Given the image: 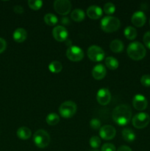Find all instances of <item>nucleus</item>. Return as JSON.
I'll return each mask as SVG.
<instances>
[{"mask_svg":"<svg viewBox=\"0 0 150 151\" xmlns=\"http://www.w3.org/2000/svg\"><path fill=\"white\" fill-rule=\"evenodd\" d=\"M91 151H99V150H91Z\"/></svg>","mask_w":150,"mask_h":151,"instance_id":"nucleus-38","label":"nucleus"},{"mask_svg":"<svg viewBox=\"0 0 150 151\" xmlns=\"http://www.w3.org/2000/svg\"><path fill=\"white\" fill-rule=\"evenodd\" d=\"M90 145L92 148L96 149V150L98 147H99L100 145H101V139L99 137H96V136H94V137H91L89 140Z\"/></svg>","mask_w":150,"mask_h":151,"instance_id":"nucleus-29","label":"nucleus"},{"mask_svg":"<svg viewBox=\"0 0 150 151\" xmlns=\"http://www.w3.org/2000/svg\"><path fill=\"white\" fill-rule=\"evenodd\" d=\"M102 10L97 5H91L87 9V15L91 19H99L102 16Z\"/></svg>","mask_w":150,"mask_h":151,"instance_id":"nucleus-16","label":"nucleus"},{"mask_svg":"<svg viewBox=\"0 0 150 151\" xmlns=\"http://www.w3.org/2000/svg\"><path fill=\"white\" fill-rule=\"evenodd\" d=\"M16 134L21 139L26 140L30 138V137L32 136V131L26 127H21L17 130Z\"/></svg>","mask_w":150,"mask_h":151,"instance_id":"nucleus-18","label":"nucleus"},{"mask_svg":"<svg viewBox=\"0 0 150 151\" xmlns=\"http://www.w3.org/2000/svg\"><path fill=\"white\" fill-rule=\"evenodd\" d=\"M85 17V13L81 9H75L71 13V18L73 19L74 22H80L84 20Z\"/></svg>","mask_w":150,"mask_h":151,"instance_id":"nucleus-21","label":"nucleus"},{"mask_svg":"<svg viewBox=\"0 0 150 151\" xmlns=\"http://www.w3.org/2000/svg\"><path fill=\"white\" fill-rule=\"evenodd\" d=\"M61 22L63 24H70V20L68 17H63L61 19Z\"/></svg>","mask_w":150,"mask_h":151,"instance_id":"nucleus-37","label":"nucleus"},{"mask_svg":"<svg viewBox=\"0 0 150 151\" xmlns=\"http://www.w3.org/2000/svg\"><path fill=\"white\" fill-rule=\"evenodd\" d=\"M101 151H116V147L111 143H105L101 147Z\"/></svg>","mask_w":150,"mask_h":151,"instance_id":"nucleus-32","label":"nucleus"},{"mask_svg":"<svg viewBox=\"0 0 150 151\" xmlns=\"http://www.w3.org/2000/svg\"><path fill=\"white\" fill-rule=\"evenodd\" d=\"M132 106L136 110L144 111L148 106V102L146 98L141 94H137L132 100Z\"/></svg>","mask_w":150,"mask_h":151,"instance_id":"nucleus-13","label":"nucleus"},{"mask_svg":"<svg viewBox=\"0 0 150 151\" xmlns=\"http://www.w3.org/2000/svg\"><path fill=\"white\" fill-rule=\"evenodd\" d=\"M54 9L60 15L66 16L71 11V3L69 0H56L54 2Z\"/></svg>","mask_w":150,"mask_h":151,"instance_id":"nucleus-9","label":"nucleus"},{"mask_svg":"<svg viewBox=\"0 0 150 151\" xmlns=\"http://www.w3.org/2000/svg\"><path fill=\"white\" fill-rule=\"evenodd\" d=\"M124 44L121 40L115 39L111 41L110 44V48L113 52L119 53L124 50Z\"/></svg>","mask_w":150,"mask_h":151,"instance_id":"nucleus-19","label":"nucleus"},{"mask_svg":"<svg viewBox=\"0 0 150 151\" xmlns=\"http://www.w3.org/2000/svg\"><path fill=\"white\" fill-rule=\"evenodd\" d=\"M141 83L144 86L149 87L150 86V75H144L141 77Z\"/></svg>","mask_w":150,"mask_h":151,"instance_id":"nucleus-31","label":"nucleus"},{"mask_svg":"<svg viewBox=\"0 0 150 151\" xmlns=\"http://www.w3.org/2000/svg\"><path fill=\"white\" fill-rule=\"evenodd\" d=\"M49 69L51 72L54 74H57L60 72L63 69V65L60 61L54 60V61L51 62L49 65Z\"/></svg>","mask_w":150,"mask_h":151,"instance_id":"nucleus-24","label":"nucleus"},{"mask_svg":"<svg viewBox=\"0 0 150 151\" xmlns=\"http://www.w3.org/2000/svg\"><path fill=\"white\" fill-rule=\"evenodd\" d=\"M149 115L146 113H144V112L137 114L132 119V125L138 129H142V128H146L149 125Z\"/></svg>","mask_w":150,"mask_h":151,"instance_id":"nucleus-6","label":"nucleus"},{"mask_svg":"<svg viewBox=\"0 0 150 151\" xmlns=\"http://www.w3.org/2000/svg\"><path fill=\"white\" fill-rule=\"evenodd\" d=\"M127 55L131 59L134 60H141L146 54V50L141 43L134 41L130 43L127 47Z\"/></svg>","mask_w":150,"mask_h":151,"instance_id":"nucleus-2","label":"nucleus"},{"mask_svg":"<svg viewBox=\"0 0 150 151\" xmlns=\"http://www.w3.org/2000/svg\"><path fill=\"white\" fill-rule=\"evenodd\" d=\"M27 37V32L24 28H17L14 31L13 38L15 41L18 43H22L26 40Z\"/></svg>","mask_w":150,"mask_h":151,"instance_id":"nucleus-17","label":"nucleus"},{"mask_svg":"<svg viewBox=\"0 0 150 151\" xmlns=\"http://www.w3.org/2000/svg\"><path fill=\"white\" fill-rule=\"evenodd\" d=\"M112 117L113 121L120 126L127 125L132 118V109L126 104L119 105L113 109Z\"/></svg>","mask_w":150,"mask_h":151,"instance_id":"nucleus-1","label":"nucleus"},{"mask_svg":"<svg viewBox=\"0 0 150 151\" xmlns=\"http://www.w3.org/2000/svg\"><path fill=\"white\" fill-rule=\"evenodd\" d=\"M143 41H144V43L146 45V47H148V48L150 50V31L146 32L145 34H144Z\"/></svg>","mask_w":150,"mask_h":151,"instance_id":"nucleus-33","label":"nucleus"},{"mask_svg":"<svg viewBox=\"0 0 150 151\" xmlns=\"http://www.w3.org/2000/svg\"><path fill=\"white\" fill-rule=\"evenodd\" d=\"M7 47V43L5 40L2 38H0V53L3 52Z\"/></svg>","mask_w":150,"mask_h":151,"instance_id":"nucleus-34","label":"nucleus"},{"mask_svg":"<svg viewBox=\"0 0 150 151\" xmlns=\"http://www.w3.org/2000/svg\"><path fill=\"white\" fill-rule=\"evenodd\" d=\"M104 63H105L106 66L109 69H110V70H115V69H116L119 67V63L117 59L115 58L114 57H111V56L106 58Z\"/></svg>","mask_w":150,"mask_h":151,"instance_id":"nucleus-22","label":"nucleus"},{"mask_svg":"<svg viewBox=\"0 0 150 151\" xmlns=\"http://www.w3.org/2000/svg\"><path fill=\"white\" fill-rule=\"evenodd\" d=\"M149 26H150V19H149Z\"/></svg>","mask_w":150,"mask_h":151,"instance_id":"nucleus-39","label":"nucleus"},{"mask_svg":"<svg viewBox=\"0 0 150 151\" xmlns=\"http://www.w3.org/2000/svg\"><path fill=\"white\" fill-rule=\"evenodd\" d=\"M117 151H132V149H131L129 147H128V146L122 145V146H120V147L118 148Z\"/></svg>","mask_w":150,"mask_h":151,"instance_id":"nucleus-36","label":"nucleus"},{"mask_svg":"<svg viewBox=\"0 0 150 151\" xmlns=\"http://www.w3.org/2000/svg\"><path fill=\"white\" fill-rule=\"evenodd\" d=\"M116 134L115 128L112 125H105L101 127L99 129V136L104 140L113 139Z\"/></svg>","mask_w":150,"mask_h":151,"instance_id":"nucleus-11","label":"nucleus"},{"mask_svg":"<svg viewBox=\"0 0 150 151\" xmlns=\"http://www.w3.org/2000/svg\"><path fill=\"white\" fill-rule=\"evenodd\" d=\"M66 56L74 62L80 61L84 58V52L78 46H70L66 51Z\"/></svg>","mask_w":150,"mask_h":151,"instance_id":"nucleus-8","label":"nucleus"},{"mask_svg":"<svg viewBox=\"0 0 150 151\" xmlns=\"http://www.w3.org/2000/svg\"><path fill=\"white\" fill-rule=\"evenodd\" d=\"M131 21H132V23L135 27H141L145 24L146 22V16L145 13L144 12L138 10V11L135 12L132 14Z\"/></svg>","mask_w":150,"mask_h":151,"instance_id":"nucleus-14","label":"nucleus"},{"mask_svg":"<svg viewBox=\"0 0 150 151\" xmlns=\"http://www.w3.org/2000/svg\"><path fill=\"white\" fill-rule=\"evenodd\" d=\"M124 34L126 38H127L128 40H134L137 37L138 35V32L135 28H134L133 27H126V28L124 30Z\"/></svg>","mask_w":150,"mask_h":151,"instance_id":"nucleus-23","label":"nucleus"},{"mask_svg":"<svg viewBox=\"0 0 150 151\" xmlns=\"http://www.w3.org/2000/svg\"><path fill=\"white\" fill-rule=\"evenodd\" d=\"M103 10H104V13L107 15L113 14V13H115V11H116V6H115L114 4H113V3L107 2L104 5Z\"/></svg>","mask_w":150,"mask_h":151,"instance_id":"nucleus-28","label":"nucleus"},{"mask_svg":"<svg viewBox=\"0 0 150 151\" xmlns=\"http://www.w3.org/2000/svg\"><path fill=\"white\" fill-rule=\"evenodd\" d=\"M50 136L46 131L42 129L35 131L33 136V142L35 145L39 148H45L49 145Z\"/></svg>","mask_w":150,"mask_h":151,"instance_id":"nucleus-4","label":"nucleus"},{"mask_svg":"<svg viewBox=\"0 0 150 151\" xmlns=\"http://www.w3.org/2000/svg\"><path fill=\"white\" fill-rule=\"evenodd\" d=\"M90 126L91 128L94 130H98L100 129V127H101V122L98 119H92L90 122Z\"/></svg>","mask_w":150,"mask_h":151,"instance_id":"nucleus-30","label":"nucleus"},{"mask_svg":"<svg viewBox=\"0 0 150 151\" xmlns=\"http://www.w3.org/2000/svg\"><path fill=\"white\" fill-rule=\"evenodd\" d=\"M44 22L49 26H54L58 22V19L53 13H47L44 16Z\"/></svg>","mask_w":150,"mask_h":151,"instance_id":"nucleus-25","label":"nucleus"},{"mask_svg":"<svg viewBox=\"0 0 150 151\" xmlns=\"http://www.w3.org/2000/svg\"><path fill=\"white\" fill-rule=\"evenodd\" d=\"M52 35L56 41H59V42H63L67 39L69 32L66 27L61 26V25H58L53 29Z\"/></svg>","mask_w":150,"mask_h":151,"instance_id":"nucleus-12","label":"nucleus"},{"mask_svg":"<svg viewBox=\"0 0 150 151\" xmlns=\"http://www.w3.org/2000/svg\"><path fill=\"white\" fill-rule=\"evenodd\" d=\"M97 102L101 106H106L108 104L111 100V94L107 88H101L97 91L96 94Z\"/></svg>","mask_w":150,"mask_h":151,"instance_id":"nucleus-10","label":"nucleus"},{"mask_svg":"<svg viewBox=\"0 0 150 151\" xmlns=\"http://www.w3.org/2000/svg\"><path fill=\"white\" fill-rule=\"evenodd\" d=\"M27 3L29 7L34 10H39L43 6V1L41 0H29Z\"/></svg>","mask_w":150,"mask_h":151,"instance_id":"nucleus-27","label":"nucleus"},{"mask_svg":"<svg viewBox=\"0 0 150 151\" xmlns=\"http://www.w3.org/2000/svg\"><path fill=\"white\" fill-rule=\"evenodd\" d=\"M121 134L123 139L127 142H132L135 139V134L131 128H124Z\"/></svg>","mask_w":150,"mask_h":151,"instance_id":"nucleus-20","label":"nucleus"},{"mask_svg":"<svg viewBox=\"0 0 150 151\" xmlns=\"http://www.w3.org/2000/svg\"><path fill=\"white\" fill-rule=\"evenodd\" d=\"M60 121V117L55 113H51L46 118V122L49 125H55Z\"/></svg>","mask_w":150,"mask_h":151,"instance_id":"nucleus-26","label":"nucleus"},{"mask_svg":"<svg viewBox=\"0 0 150 151\" xmlns=\"http://www.w3.org/2000/svg\"><path fill=\"white\" fill-rule=\"evenodd\" d=\"M107 71L103 64H97L93 68L92 76L96 80H101L105 77Z\"/></svg>","mask_w":150,"mask_h":151,"instance_id":"nucleus-15","label":"nucleus"},{"mask_svg":"<svg viewBox=\"0 0 150 151\" xmlns=\"http://www.w3.org/2000/svg\"><path fill=\"white\" fill-rule=\"evenodd\" d=\"M13 10H14L15 13H19V14H21L24 13V8L21 5H16Z\"/></svg>","mask_w":150,"mask_h":151,"instance_id":"nucleus-35","label":"nucleus"},{"mask_svg":"<svg viewBox=\"0 0 150 151\" xmlns=\"http://www.w3.org/2000/svg\"><path fill=\"white\" fill-rule=\"evenodd\" d=\"M87 54L90 60L94 62L101 61L104 58V55H105L104 50L96 45L91 46L88 49Z\"/></svg>","mask_w":150,"mask_h":151,"instance_id":"nucleus-7","label":"nucleus"},{"mask_svg":"<svg viewBox=\"0 0 150 151\" xmlns=\"http://www.w3.org/2000/svg\"><path fill=\"white\" fill-rule=\"evenodd\" d=\"M121 26V22L118 18L113 16H105L101 21V28L106 32L117 31Z\"/></svg>","mask_w":150,"mask_h":151,"instance_id":"nucleus-3","label":"nucleus"},{"mask_svg":"<svg viewBox=\"0 0 150 151\" xmlns=\"http://www.w3.org/2000/svg\"><path fill=\"white\" fill-rule=\"evenodd\" d=\"M76 103L71 100L64 102L59 107V113H60V116L65 119L71 118L76 114Z\"/></svg>","mask_w":150,"mask_h":151,"instance_id":"nucleus-5","label":"nucleus"}]
</instances>
